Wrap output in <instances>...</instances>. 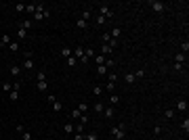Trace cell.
<instances>
[{
    "label": "cell",
    "mask_w": 189,
    "mask_h": 140,
    "mask_svg": "<svg viewBox=\"0 0 189 140\" xmlns=\"http://www.w3.org/2000/svg\"><path fill=\"white\" fill-rule=\"evenodd\" d=\"M111 136L114 140H124L126 138V124H118L111 128Z\"/></svg>",
    "instance_id": "1"
},
{
    "label": "cell",
    "mask_w": 189,
    "mask_h": 140,
    "mask_svg": "<svg viewBox=\"0 0 189 140\" xmlns=\"http://www.w3.org/2000/svg\"><path fill=\"white\" fill-rule=\"evenodd\" d=\"M51 13L44 8V4L42 2H36V13H34V21H42V19H46Z\"/></svg>",
    "instance_id": "2"
},
{
    "label": "cell",
    "mask_w": 189,
    "mask_h": 140,
    "mask_svg": "<svg viewBox=\"0 0 189 140\" xmlns=\"http://www.w3.org/2000/svg\"><path fill=\"white\" fill-rule=\"evenodd\" d=\"M25 59H23V65H21V69H28V71H32L34 69V61H32V52H25L23 55Z\"/></svg>",
    "instance_id": "3"
},
{
    "label": "cell",
    "mask_w": 189,
    "mask_h": 140,
    "mask_svg": "<svg viewBox=\"0 0 189 140\" xmlns=\"http://www.w3.org/2000/svg\"><path fill=\"white\" fill-rule=\"evenodd\" d=\"M99 11H101L99 15L105 17V19H114V11H111V8L107 6V4H101V6H99Z\"/></svg>",
    "instance_id": "4"
},
{
    "label": "cell",
    "mask_w": 189,
    "mask_h": 140,
    "mask_svg": "<svg viewBox=\"0 0 189 140\" xmlns=\"http://www.w3.org/2000/svg\"><path fill=\"white\" fill-rule=\"evenodd\" d=\"M149 6L154 8L156 13H164V11H166V4H164V2H160V0H151Z\"/></svg>",
    "instance_id": "5"
},
{
    "label": "cell",
    "mask_w": 189,
    "mask_h": 140,
    "mask_svg": "<svg viewBox=\"0 0 189 140\" xmlns=\"http://www.w3.org/2000/svg\"><path fill=\"white\" fill-rule=\"evenodd\" d=\"M71 52H74V57H76L78 61H82V63H86V61H88V59L84 57V48H82V46H76Z\"/></svg>",
    "instance_id": "6"
},
{
    "label": "cell",
    "mask_w": 189,
    "mask_h": 140,
    "mask_svg": "<svg viewBox=\"0 0 189 140\" xmlns=\"http://www.w3.org/2000/svg\"><path fill=\"white\" fill-rule=\"evenodd\" d=\"M91 109H93V111L97 113V115H101V113H103V109H105V104H103L101 100H97V102L93 104V107H91Z\"/></svg>",
    "instance_id": "7"
},
{
    "label": "cell",
    "mask_w": 189,
    "mask_h": 140,
    "mask_svg": "<svg viewBox=\"0 0 189 140\" xmlns=\"http://www.w3.org/2000/svg\"><path fill=\"white\" fill-rule=\"evenodd\" d=\"M103 115H105V119H111V117L116 115V109H114V107H105V109H103Z\"/></svg>",
    "instance_id": "8"
},
{
    "label": "cell",
    "mask_w": 189,
    "mask_h": 140,
    "mask_svg": "<svg viewBox=\"0 0 189 140\" xmlns=\"http://www.w3.org/2000/svg\"><path fill=\"white\" fill-rule=\"evenodd\" d=\"M11 36H8V33H2V36H0V46H8V44H11Z\"/></svg>",
    "instance_id": "9"
},
{
    "label": "cell",
    "mask_w": 189,
    "mask_h": 140,
    "mask_svg": "<svg viewBox=\"0 0 189 140\" xmlns=\"http://www.w3.org/2000/svg\"><path fill=\"white\" fill-rule=\"evenodd\" d=\"M8 71H11V75L19 77V75H21V67H19V65H11V67H8Z\"/></svg>",
    "instance_id": "10"
},
{
    "label": "cell",
    "mask_w": 189,
    "mask_h": 140,
    "mask_svg": "<svg viewBox=\"0 0 189 140\" xmlns=\"http://www.w3.org/2000/svg\"><path fill=\"white\" fill-rule=\"evenodd\" d=\"M185 61H187V55H183V52H177V55H174V63H185Z\"/></svg>",
    "instance_id": "11"
},
{
    "label": "cell",
    "mask_w": 189,
    "mask_h": 140,
    "mask_svg": "<svg viewBox=\"0 0 189 140\" xmlns=\"http://www.w3.org/2000/svg\"><path fill=\"white\" fill-rule=\"evenodd\" d=\"M76 109H78L80 113H82V115H86V113H88V109H91V107H88V104H86V102H80V104H78V107H76Z\"/></svg>",
    "instance_id": "12"
},
{
    "label": "cell",
    "mask_w": 189,
    "mask_h": 140,
    "mask_svg": "<svg viewBox=\"0 0 189 140\" xmlns=\"http://www.w3.org/2000/svg\"><path fill=\"white\" fill-rule=\"evenodd\" d=\"M177 111H187V100L185 98H181L177 102Z\"/></svg>",
    "instance_id": "13"
},
{
    "label": "cell",
    "mask_w": 189,
    "mask_h": 140,
    "mask_svg": "<svg viewBox=\"0 0 189 140\" xmlns=\"http://www.w3.org/2000/svg\"><path fill=\"white\" fill-rule=\"evenodd\" d=\"M134 80H137V77H134V73H126V75H124V82L128 84V86L134 84Z\"/></svg>",
    "instance_id": "14"
},
{
    "label": "cell",
    "mask_w": 189,
    "mask_h": 140,
    "mask_svg": "<svg viewBox=\"0 0 189 140\" xmlns=\"http://www.w3.org/2000/svg\"><path fill=\"white\" fill-rule=\"evenodd\" d=\"M109 36H111V38H116V40H118V38L122 36V29H120V27H114V29L109 31Z\"/></svg>",
    "instance_id": "15"
},
{
    "label": "cell",
    "mask_w": 189,
    "mask_h": 140,
    "mask_svg": "<svg viewBox=\"0 0 189 140\" xmlns=\"http://www.w3.org/2000/svg\"><path fill=\"white\" fill-rule=\"evenodd\" d=\"M174 115H177L174 109H166V111H164V117H166V119H174Z\"/></svg>",
    "instance_id": "16"
},
{
    "label": "cell",
    "mask_w": 189,
    "mask_h": 140,
    "mask_svg": "<svg viewBox=\"0 0 189 140\" xmlns=\"http://www.w3.org/2000/svg\"><path fill=\"white\" fill-rule=\"evenodd\" d=\"M61 55L67 59V57H71V55H74V52H71V48H69V46H63V48H61Z\"/></svg>",
    "instance_id": "17"
},
{
    "label": "cell",
    "mask_w": 189,
    "mask_h": 140,
    "mask_svg": "<svg viewBox=\"0 0 189 140\" xmlns=\"http://www.w3.org/2000/svg\"><path fill=\"white\" fill-rule=\"evenodd\" d=\"M76 27H78V29H86V27H88V23H86L84 19H78V21H76Z\"/></svg>",
    "instance_id": "18"
},
{
    "label": "cell",
    "mask_w": 189,
    "mask_h": 140,
    "mask_svg": "<svg viewBox=\"0 0 189 140\" xmlns=\"http://www.w3.org/2000/svg\"><path fill=\"white\" fill-rule=\"evenodd\" d=\"M76 65H78V59H76L74 55L67 57V67H76Z\"/></svg>",
    "instance_id": "19"
},
{
    "label": "cell",
    "mask_w": 189,
    "mask_h": 140,
    "mask_svg": "<svg viewBox=\"0 0 189 140\" xmlns=\"http://www.w3.org/2000/svg\"><path fill=\"white\" fill-rule=\"evenodd\" d=\"M109 102H111V104H118V102H120V94L111 92V96H109Z\"/></svg>",
    "instance_id": "20"
},
{
    "label": "cell",
    "mask_w": 189,
    "mask_h": 140,
    "mask_svg": "<svg viewBox=\"0 0 189 140\" xmlns=\"http://www.w3.org/2000/svg\"><path fill=\"white\" fill-rule=\"evenodd\" d=\"M25 13L34 15V13H36V2H32V4H25Z\"/></svg>",
    "instance_id": "21"
},
{
    "label": "cell",
    "mask_w": 189,
    "mask_h": 140,
    "mask_svg": "<svg viewBox=\"0 0 189 140\" xmlns=\"http://www.w3.org/2000/svg\"><path fill=\"white\" fill-rule=\"evenodd\" d=\"M36 88H38V90H48V82H46V80H44V82H38V84H36Z\"/></svg>",
    "instance_id": "22"
},
{
    "label": "cell",
    "mask_w": 189,
    "mask_h": 140,
    "mask_svg": "<svg viewBox=\"0 0 189 140\" xmlns=\"http://www.w3.org/2000/svg\"><path fill=\"white\" fill-rule=\"evenodd\" d=\"M84 140H99V134H97V132H88V134L84 136Z\"/></svg>",
    "instance_id": "23"
},
{
    "label": "cell",
    "mask_w": 189,
    "mask_h": 140,
    "mask_svg": "<svg viewBox=\"0 0 189 140\" xmlns=\"http://www.w3.org/2000/svg\"><path fill=\"white\" fill-rule=\"evenodd\" d=\"M51 104H53V111H55V113H59V111L63 109V104H61L59 100H55V102H51Z\"/></svg>",
    "instance_id": "24"
},
{
    "label": "cell",
    "mask_w": 189,
    "mask_h": 140,
    "mask_svg": "<svg viewBox=\"0 0 189 140\" xmlns=\"http://www.w3.org/2000/svg\"><path fill=\"white\" fill-rule=\"evenodd\" d=\"M21 140H32V132H30V130H23V132H21Z\"/></svg>",
    "instance_id": "25"
},
{
    "label": "cell",
    "mask_w": 189,
    "mask_h": 140,
    "mask_svg": "<svg viewBox=\"0 0 189 140\" xmlns=\"http://www.w3.org/2000/svg\"><path fill=\"white\" fill-rule=\"evenodd\" d=\"M19 27H21V29H25V31H28V29L32 27V21H28V19H25V21H21V25H19Z\"/></svg>",
    "instance_id": "26"
},
{
    "label": "cell",
    "mask_w": 189,
    "mask_h": 140,
    "mask_svg": "<svg viewBox=\"0 0 189 140\" xmlns=\"http://www.w3.org/2000/svg\"><path fill=\"white\" fill-rule=\"evenodd\" d=\"M8 50H11V52H17V50H19V42H11V44H8Z\"/></svg>",
    "instance_id": "27"
},
{
    "label": "cell",
    "mask_w": 189,
    "mask_h": 140,
    "mask_svg": "<svg viewBox=\"0 0 189 140\" xmlns=\"http://www.w3.org/2000/svg\"><path fill=\"white\" fill-rule=\"evenodd\" d=\"M97 73H99V75H105V73H107V67H105V65H97Z\"/></svg>",
    "instance_id": "28"
},
{
    "label": "cell",
    "mask_w": 189,
    "mask_h": 140,
    "mask_svg": "<svg viewBox=\"0 0 189 140\" xmlns=\"http://www.w3.org/2000/svg\"><path fill=\"white\" fill-rule=\"evenodd\" d=\"M101 52H103V55H111V52H114V48H111V46H107V44H103Z\"/></svg>",
    "instance_id": "29"
},
{
    "label": "cell",
    "mask_w": 189,
    "mask_h": 140,
    "mask_svg": "<svg viewBox=\"0 0 189 140\" xmlns=\"http://www.w3.org/2000/svg\"><path fill=\"white\" fill-rule=\"evenodd\" d=\"M181 52H183V55H187V52H189V42H187V40L181 44Z\"/></svg>",
    "instance_id": "30"
},
{
    "label": "cell",
    "mask_w": 189,
    "mask_h": 140,
    "mask_svg": "<svg viewBox=\"0 0 189 140\" xmlns=\"http://www.w3.org/2000/svg\"><path fill=\"white\" fill-rule=\"evenodd\" d=\"M25 36H28V31H25V29H21V27L17 29V38H19V40H23Z\"/></svg>",
    "instance_id": "31"
},
{
    "label": "cell",
    "mask_w": 189,
    "mask_h": 140,
    "mask_svg": "<svg viewBox=\"0 0 189 140\" xmlns=\"http://www.w3.org/2000/svg\"><path fill=\"white\" fill-rule=\"evenodd\" d=\"M63 132H65V134H71V132H74V126H71V124H65V126H63Z\"/></svg>",
    "instance_id": "32"
},
{
    "label": "cell",
    "mask_w": 189,
    "mask_h": 140,
    "mask_svg": "<svg viewBox=\"0 0 189 140\" xmlns=\"http://www.w3.org/2000/svg\"><path fill=\"white\" fill-rule=\"evenodd\" d=\"M84 57H86V59H91V57L95 59V50H93V48H86V50H84Z\"/></svg>",
    "instance_id": "33"
},
{
    "label": "cell",
    "mask_w": 189,
    "mask_h": 140,
    "mask_svg": "<svg viewBox=\"0 0 189 140\" xmlns=\"http://www.w3.org/2000/svg\"><path fill=\"white\" fill-rule=\"evenodd\" d=\"M105 59H107V57H101V55H99V57H95V63H97V65H105Z\"/></svg>",
    "instance_id": "34"
},
{
    "label": "cell",
    "mask_w": 189,
    "mask_h": 140,
    "mask_svg": "<svg viewBox=\"0 0 189 140\" xmlns=\"http://www.w3.org/2000/svg\"><path fill=\"white\" fill-rule=\"evenodd\" d=\"M36 77H38V82H44V80H46V71H38Z\"/></svg>",
    "instance_id": "35"
},
{
    "label": "cell",
    "mask_w": 189,
    "mask_h": 140,
    "mask_svg": "<svg viewBox=\"0 0 189 140\" xmlns=\"http://www.w3.org/2000/svg\"><path fill=\"white\" fill-rule=\"evenodd\" d=\"M101 92H103V90H101V86H93V94L97 96V98L101 96Z\"/></svg>",
    "instance_id": "36"
},
{
    "label": "cell",
    "mask_w": 189,
    "mask_h": 140,
    "mask_svg": "<svg viewBox=\"0 0 189 140\" xmlns=\"http://www.w3.org/2000/svg\"><path fill=\"white\" fill-rule=\"evenodd\" d=\"M88 121H91V117H88V115H80V124H82V126H86Z\"/></svg>",
    "instance_id": "37"
},
{
    "label": "cell",
    "mask_w": 189,
    "mask_h": 140,
    "mask_svg": "<svg viewBox=\"0 0 189 140\" xmlns=\"http://www.w3.org/2000/svg\"><path fill=\"white\" fill-rule=\"evenodd\" d=\"M2 90H4V92H11V90H13V84L4 82V84H2Z\"/></svg>",
    "instance_id": "38"
},
{
    "label": "cell",
    "mask_w": 189,
    "mask_h": 140,
    "mask_svg": "<svg viewBox=\"0 0 189 140\" xmlns=\"http://www.w3.org/2000/svg\"><path fill=\"white\" fill-rule=\"evenodd\" d=\"M134 77H137V80H139V77H145V69H139V71H134Z\"/></svg>",
    "instance_id": "39"
},
{
    "label": "cell",
    "mask_w": 189,
    "mask_h": 140,
    "mask_svg": "<svg viewBox=\"0 0 189 140\" xmlns=\"http://www.w3.org/2000/svg\"><path fill=\"white\" fill-rule=\"evenodd\" d=\"M80 19H84V21L88 23V19H91V11H84V13H82V17H80Z\"/></svg>",
    "instance_id": "40"
},
{
    "label": "cell",
    "mask_w": 189,
    "mask_h": 140,
    "mask_svg": "<svg viewBox=\"0 0 189 140\" xmlns=\"http://www.w3.org/2000/svg\"><path fill=\"white\" fill-rule=\"evenodd\" d=\"M80 115H82V113H80L78 109H74V111H71V119H80Z\"/></svg>",
    "instance_id": "41"
},
{
    "label": "cell",
    "mask_w": 189,
    "mask_h": 140,
    "mask_svg": "<svg viewBox=\"0 0 189 140\" xmlns=\"http://www.w3.org/2000/svg\"><path fill=\"white\" fill-rule=\"evenodd\" d=\"M181 128L185 130V132H189V119L185 117V121H183V124H181Z\"/></svg>",
    "instance_id": "42"
},
{
    "label": "cell",
    "mask_w": 189,
    "mask_h": 140,
    "mask_svg": "<svg viewBox=\"0 0 189 140\" xmlns=\"http://www.w3.org/2000/svg\"><path fill=\"white\" fill-rule=\"evenodd\" d=\"M109 40H111V36H109V33H103V36H101V42H105V44H107Z\"/></svg>",
    "instance_id": "43"
},
{
    "label": "cell",
    "mask_w": 189,
    "mask_h": 140,
    "mask_svg": "<svg viewBox=\"0 0 189 140\" xmlns=\"http://www.w3.org/2000/svg\"><path fill=\"white\" fill-rule=\"evenodd\" d=\"M107 77H109L111 84H116V80H118V75H116V73H107Z\"/></svg>",
    "instance_id": "44"
},
{
    "label": "cell",
    "mask_w": 189,
    "mask_h": 140,
    "mask_svg": "<svg viewBox=\"0 0 189 140\" xmlns=\"http://www.w3.org/2000/svg\"><path fill=\"white\" fill-rule=\"evenodd\" d=\"M107 46H111V48H116V46H118V40H114V38H111L109 42H107Z\"/></svg>",
    "instance_id": "45"
},
{
    "label": "cell",
    "mask_w": 189,
    "mask_h": 140,
    "mask_svg": "<svg viewBox=\"0 0 189 140\" xmlns=\"http://www.w3.org/2000/svg\"><path fill=\"white\" fill-rule=\"evenodd\" d=\"M105 90H109V92H111V90H116V84H111V82H107V86H105Z\"/></svg>",
    "instance_id": "46"
},
{
    "label": "cell",
    "mask_w": 189,
    "mask_h": 140,
    "mask_svg": "<svg viewBox=\"0 0 189 140\" xmlns=\"http://www.w3.org/2000/svg\"><path fill=\"white\" fill-rule=\"evenodd\" d=\"M154 134H156V136L162 134V126H156V128H154Z\"/></svg>",
    "instance_id": "47"
},
{
    "label": "cell",
    "mask_w": 189,
    "mask_h": 140,
    "mask_svg": "<svg viewBox=\"0 0 189 140\" xmlns=\"http://www.w3.org/2000/svg\"><path fill=\"white\" fill-rule=\"evenodd\" d=\"M23 11H25V4L19 2V4H17V13H23Z\"/></svg>",
    "instance_id": "48"
},
{
    "label": "cell",
    "mask_w": 189,
    "mask_h": 140,
    "mask_svg": "<svg viewBox=\"0 0 189 140\" xmlns=\"http://www.w3.org/2000/svg\"><path fill=\"white\" fill-rule=\"evenodd\" d=\"M105 21H107V19H105V17H101V15H99V17H97V23H101V25H103Z\"/></svg>",
    "instance_id": "49"
},
{
    "label": "cell",
    "mask_w": 189,
    "mask_h": 140,
    "mask_svg": "<svg viewBox=\"0 0 189 140\" xmlns=\"http://www.w3.org/2000/svg\"><path fill=\"white\" fill-rule=\"evenodd\" d=\"M174 71H183V65L181 63H174Z\"/></svg>",
    "instance_id": "50"
},
{
    "label": "cell",
    "mask_w": 189,
    "mask_h": 140,
    "mask_svg": "<svg viewBox=\"0 0 189 140\" xmlns=\"http://www.w3.org/2000/svg\"><path fill=\"white\" fill-rule=\"evenodd\" d=\"M23 130H25V126H23V124H17V132H19V134H21V132H23Z\"/></svg>",
    "instance_id": "51"
},
{
    "label": "cell",
    "mask_w": 189,
    "mask_h": 140,
    "mask_svg": "<svg viewBox=\"0 0 189 140\" xmlns=\"http://www.w3.org/2000/svg\"><path fill=\"white\" fill-rule=\"evenodd\" d=\"M74 140H84V134H76V136H74Z\"/></svg>",
    "instance_id": "52"
}]
</instances>
